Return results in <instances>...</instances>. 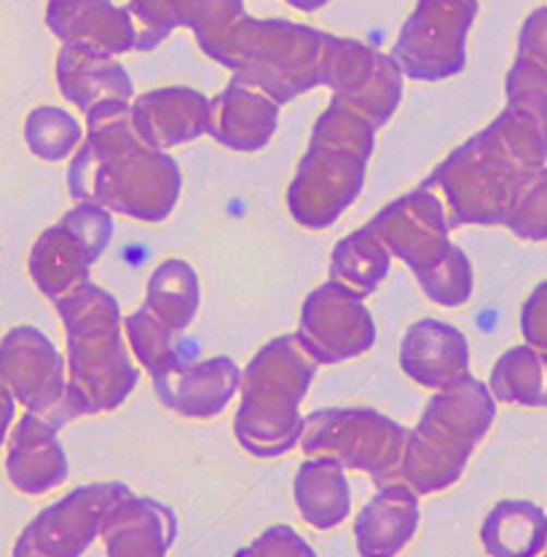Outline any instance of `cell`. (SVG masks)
Wrapping results in <instances>:
<instances>
[{"mask_svg": "<svg viewBox=\"0 0 547 557\" xmlns=\"http://www.w3.org/2000/svg\"><path fill=\"white\" fill-rule=\"evenodd\" d=\"M319 362L306 351L299 335H279L250 359L242 373V405L234 434L247 453L277 458L301 443L304 418L299 408Z\"/></svg>", "mask_w": 547, "mask_h": 557, "instance_id": "cell-4", "label": "cell"}, {"mask_svg": "<svg viewBox=\"0 0 547 557\" xmlns=\"http://www.w3.org/2000/svg\"><path fill=\"white\" fill-rule=\"evenodd\" d=\"M68 333V392L60 423L78 416L110 413L137 386V368L124 346L119 300L97 284H84L54 300Z\"/></svg>", "mask_w": 547, "mask_h": 557, "instance_id": "cell-2", "label": "cell"}, {"mask_svg": "<svg viewBox=\"0 0 547 557\" xmlns=\"http://www.w3.org/2000/svg\"><path fill=\"white\" fill-rule=\"evenodd\" d=\"M130 14L137 27L135 51H154L178 27L172 0H130Z\"/></svg>", "mask_w": 547, "mask_h": 557, "instance_id": "cell-35", "label": "cell"}, {"mask_svg": "<svg viewBox=\"0 0 547 557\" xmlns=\"http://www.w3.org/2000/svg\"><path fill=\"white\" fill-rule=\"evenodd\" d=\"M288 3L293 5V9H301V11H317V9H323L328 0H288Z\"/></svg>", "mask_w": 547, "mask_h": 557, "instance_id": "cell-40", "label": "cell"}, {"mask_svg": "<svg viewBox=\"0 0 547 557\" xmlns=\"http://www.w3.org/2000/svg\"><path fill=\"white\" fill-rule=\"evenodd\" d=\"M502 225L523 242H547V166L528 177Z\"/></svg>", "mask_w": 547, "mask_h": 557, "instance_id": "cell-34", "label": "cell"}, {"mask_svg": "<svg viewBox=\"0 0 547 557\" xmlns=\"http://www.w3.org/2000/svg\"><path fill=\"white\" fill-rule=\"evenodd\" d=\"M124 483H95L75 487L62 502L35 518L22 531L11 557H81L100 536L110 507L130 496Z\"/></svg>", "mask_w": 547, "mask_h": 557, "instance_id": "cell-12", "label": "cell"}, {"mask_svg": "<svg viewBox=\"0 0 547 557\" xmlns=\"http://www.w3.org/2000/svg\"><path fill=\"white\" fill-rule=\"evenodd\" d=\"M418 284L433 304L457 309V306L467 304L470 295H473V265H470V258L462 252V247L453 244L443 263L418 278Z\"/></svg>", "mask_w": 547, "mask_h": 557, "instance_id": "cell-33", "label": "cell"}, {"mask_svg": "<svg viewBox=\"0 0 547 557\" xmlns=\"http://www.w3.org/2000/svg\"><path fill=\"white\" fill-rule=\"evenodd\" d=\"M400 368L418 386H453L470 375V346L462 330L438 319H422L400 341Z\"/></svg>", "mask_w": 547, "mask_h": 557, "instance_id": "cell-17", "label": "cell"}, {"mask_svg": "<svg viewBox=\"0 0 547 557\" xmlns=\"http://www.w3.org/2000/svg\"><path fill=\"white\" fill-rule=\"evenodd\" d=\"M65 359L54 344L35 327H16L0 341V381L16 403L62 429L60 405L65 399Z\"/></svg>", "mask_w": 547, "mask_h": 557, "instance_id": "cell-14", "label": "cell"}, {"mask_svg": "<svg viewBox=\"0 0 547 557\" xmlns=\"http://www.w3.org/2000/svg\"><path fill=\"white\" fill-rule=\"evenodd\" d=\"M124 333L126 338H130V348L135 351L139 364H145V370H148L150 375L170 368L172 362L180 359L172 346L174 333L167 324H161L145 306L124 319Z\"/></svg>", "mask_w": 547, "mask_h": 557, "instance_id": "cell-32", "label": "cell"}, {"mask_svg": "<svg viewBox=\"0 0 547 557\" xmlns=\"http://www.w3.org/2000/svg\"><path fill=\"white\" fill-rule=\"evenodd\" d=\"M81 126L73 115L60 108H35L27 115L25 139L31 150L44 161H62L81 145Z\"/></svg>", "mask_w": 547, "mask_h": 557, "instance_id": "cell-30", "label": "cell"}, {"mask_svg": "<svg viewBox=\"0 0 547 557\" xmlns=\"http://www.w3.org/2000/svg\"><path fill=\"white\" fill-rule=\"evenodd\" d=\"M11 421H14V394L0 381V445H3L5 434H9Z\"/></svg>", "mask_w": 547, "mask_h": 557, "instance_id": "cell-39", "label": "cell"}, {"mask_svg": "<svg viewBox=\"0 0 547 557\" xmlns=\"http://www.w3.org/2000/svg\"><path fill=\"white\" fill-rule=\"evenodd\" d=\"M57 432L60 429L35 413H25V418L16 423L9 440L5 469H9L11 483L22 493L40 496L68 480V458L57 440Z\"/></svg>", "mask_w": 547, "mask_h": 557, "instance_id": "cell-22", "label": "cell"}, {"mask_svg": "<svg viewBox=\"0 0 547 557\" xmlns=\"http://www.w3.org/2000/svg\"><path fill=\"white\" fill-rule=\"evenodd\" d=\"M488 557H539L547 547V515L532 502H499L481 528Z\"/></svg>", "mask_w": 547, "mask_h": 557, "instance_id": "cell-26", "label": "cell"}, {"mask_svg": "<svg viewBox=\"0 0 547 557\" xmlns=\"http://www.w3.org/2000/svg\"><path fill=\"white\" fill-rule=\"evenodd\" d=\"M295 335L319 364H339L374 348L376 324L357 295L328 282L306 298Z\"/></svg>", "mask_w": 547, "mask_h": 557, "instance_id": "cell-15", "label": "cell"}, {"mask_svg": "<svg viewBox=\"0 0 547 557\" xmlns=\"http://www.w3.org/2000/svg\"><path fill=\"white\" fill-rule=\"evenodd\" d=\"M389 260H392V252L365 225L336 244L330 255V282L363 300L374 295L378 284L387 278Z\"/></svg>", "mask_w": 547, "mask_h": 557, "instance_id": "cell-27", "label": "cell"}, {"mask_svg": "<svg viewBox=\"0 0 547 557\" xmlns=\"http://www.w3.org/2000/svg\"><path fill=\"white\" fill-rule=\"evenodd\" d=\"M46 25L62 44H92L110 54H126L137 46L130 9H116L110 0H49Z\"/></svg>", "mask_w": 547, "mask_h": 557, "instance_id": "cell-20", "label": "cell"}, {"mask_svg": "<svg viewBox=\"0 0 547 557\" xmlns=\"http://www.w3.org/2000/svg\"><path fill=\"white\" fill-rule=\"evenodd\" d=\"M494 418L497 399L491 388L473 375L435 392L422 421L405 440L400 480L424 496L459 483Z\"/></svg>", "mask_w": 547, "mask_h": 557, "instance_id": "cell-5", "label": "cell"}, {"mask_svg": "<svg viewBox=\"0 0 547 557\" xmlns=\"http://www.w3.org/2000/svg\"><path fill=\"white\" fill-rule=\"evenodd\" d=\"M518 57L547 70V5L532 11L523 22L521 38H518Z\"/></svg>", "mask_w": 547, "mask_h": 557, "instance_id": "cell-38", "label": "cell"}, {"mask_svg": "<svg viewBox=\"0 0 547 557\" xmlns=\"http://www.w3.org/2000/svg\"><path fill=\"white\" fill-rule=\"evenodd\" d=\"M130 113L139 139L150 148L167 150L207 135L209 100L196 89L170 86L137 97Z\"/></svg>", "mask_w": 547, "mask_h": 557, "instance_id": "cell-19", "label": "cell"}, {"mask_svg": "<svg viewBox=\"0 0 547 557\" xmlns=\"http://www.w3.org/2000/svg\"><path fill=\"white\" fill-rule=\"evenodd\" d=\"M113 239V220L100 205L70 209L54 228L44 231L31 255V274L40 293L51 300L65 298L89 284L92 265Z\"/></svg>", "mask_w": 547, "mask_h": 557, "instance_id": "cell-10", "label": "cell"}, {"mask_svg": "<svg viewBox=\"0 0 547 557\" xmlns=\"http://www.w3.org/2000/svg\"><path fill=\"white\" fill-rule=\"evenodd\" d=\"M539 170L502 135L497 124L459 145L427 177L424 188L440 196L448 225H499L523 185Z\"/></svg>", "mask_w": 547, "mask_h": 557, "instance_id": "cell-6", "label": "cell"}, {"mask_svg": "<svg viewBox=\"0 0 547 557\" xmlns=\"http://www.w3.org/2000/svg\"><path fill=\"white\" fill-rule=\"evenodd\" d=\"M475 14L478 0H418L392 49L405 78L446 81L462 73Z\"/></svg>", "mask_w": 547, "mask_h": 557, "instance_id": "cell-9", "label": "cell"}, {"mask_svg": "<svg viewBox=\"0 0 547 557\" xmlns=\"http://www.w3.org/2000/svg\"><path fill=\"white\" fill-rule=\"evenodd\" d=\"M494 399L521 408H547V351L515 346L497 359L488 381Z\"/></svg>", "mask_w": 547, "mask_h": 557, "instance_id": "cell-28", "label": "cell"}, {"mask_svg": "<svg viewBox=\"0 0 547 557\" xmlns=\"http://www.w3.org/2000/svg\"><path fill=\"white\" fill-rule=\"evenodd\" d=\"M174 25L191 27L202 51L209 49L240 16H244L242 0H172Z\"/></svg>", "mask_w": 547, "mask_h": 557, "instance_id": "cell-31", "label": "cell"}, {"mask_svg": "<svg viewBox=\"0 0 547 557\" xmlns=\"http://www.w3.org/2000/svg\"><path fill=\"white\" fill-rule=\"evenodd\" d=\"M374 137L376 126L333 97L314 124L312 143L288 190L295 223L312 231L330 228L354 205L365 185Z\"/></svg>", "mask_w": 547, "mask_h": 557, "instance_id": "cell-3", "label": "cell"}, {"mask_svg": "<svg viewBox=\"0 0 547 557\" xmlns=\"http://www.w3.org/2000/svg\"><path fill=\"white\" fill-rule=\"evenodd\" d=\"M299 512L317 531H330L349 518L352 493L341 463L330 458H308L301 463L293 485Z\"/></svg>", "mask_w": 547, "mask_h": 557, "instance_id": "cell-25", "label": "cell"}, {"mask_svg": "<svg viewBox=\"0 0 547 557\" xmlns=\"http://www.w3.org/2000/svg\"><path fill=\"white\" fill-rule=\"evenodd\" d=\"M156 397L172 413L185 418H215L226 410L242 383L234 359L215 357L207 362L185 364L183 359L150 375Z\"/></svg>", "mask_w": 547, "mask_h": 557, "instance_id": "cell-16", "label": "cell"}, {"mask_svg": "<svg viewBox=\"0 0 547 557\" xmlns=\"http://www.w3.org/2000/svg\"><path fill=\"white\" fill-rule=\"evenodd\" d=\"M57 84L65 100L89 113L97 102L132 100L135 84L116 54L92 44H65L57 60Z\"/></svg>", "mask_w": 547, "mask_h": 557, "instance_id": "cell-23", "label": "cell"}, {"mask_svg": "<svg viewBox=\"0 0 547 557\" xmlns=\"http://www.w3.org/2000/svg\"><path fill=\"white\" fill-rule=\"evenodd\" d=\"M205 54L234 70V78L260 89L277 104L293 102L323 84V33L288 20L240 16Z\"/></svg>", "mask_w": 547, "mask_h": 557, "instance_id": "cell-7", "label": "cell"}, {"mask_svg": "<svg viewBox=\"0 0 547 557\" xmlns=\"http://www.w3.org/2000/svg\"><path fill=\"white\" fill-rule=\"evenodd\" d=\"M236 557H317L304 539L288 525H274L264 536L255 539L250 547L236 553Z\"/></svg>", "mask_w": 547, "mask_h": 557, "instance_id": "cell-36", "label": "cell"}, {"mask_svg": "<svg viewBox=\"0 0 547 557\" xmlns=\"http://www.w3.org/2000/svg\"><path fill=\"white\" fill-rule=\"evenodd\" d=\"M145 309L172 333H183L199 311V278L183 260H165L148 278Z\"/></svg>", "mask_w": 547, "mask_h": 557, "instance_id": "cell-29", "label": "cell"}, {"mask_svg": "<svg viewBox=\"0 0 547 557\" xmlns=\"http://www.w3.org/2000/svg\"><path fill=\"white\" fill-rule=\"evenodd\" d=\"M174 533L178 520L170 507L132 493L110 507L100 528L108 557H167Z\"/></svg>", "mask_w": 547, "mask_h": 557, "instance_id": "cell-21", "label": "cell"}, {"mask_svg": "<svg viewBox=\"0 0 547 557\" xmlns=\"http://www.w3.org/2000/svg\"><path fill=\"white\" fill-rule=\"evenodd\" d=\"M279 108L255 86L231 78V84L209 100L207 135L240 153L266 148L279 124Z\"/></svg>", "mask_w": 547, "mask_h": 557, "instance_id": "cell-18", "label": "cell"}, {"mask_svg": "<svg viewBox=\"0 0 547 557\" xmlns=\"http://www.w3.org/2000/svg\"><path fill=\"white\" fill-rule=\"evenodd\" d=\"M384 247L398 255L416 278L427 276L448 258L453 244L448 242V214L443 201L429 188H418L392 201L368 223Z\"/></svg>", "mask_w": 547, "mask_h": 557, "instance_id": "cell-13", "label": "cell"}, {"mask_svg": "<svg viewBox=\"0 0 547 557\" xmlns=\"http://www.w3.org/2000/svg\"><path fill=\"white\" fill-rule=\"evenodd\" d=\"M521 333L528 346L547 351V282L537 284L521 309Z\"/></svg>", "mask_w": 547, "mask_h": 557, "instance_id": "cell-37", "label": "cell"}, {"mask_svg": "<svg viewBox=\"0 0 547 557\" xmlns=\"http://www.w3.org/2000/svg\"><path fill=\"white\" fill-rule=\"evenodd\" d=\"M418 528V493L398 480L378 487L354 522L360 557H398Z\"/></svg>", "mask_w": 547, "mask_h": 557, "instance_id": "cell-24", "label": "cell"}, {"mask_svg": "<svg viewBox=\"0 0 547 557\" xmlns=\"http://www.w3.org/2000/svg\"><path fill=\"white\" fill-rule=\"evenodd\" d=\"M543 557H547V547H545V555Z\"/></svg>", "mask_w": 547, "mask_h": 557, "instance_id": "cell-41", "label": "cell"}, {"mask_svg": "<svg viewBox=\"0 0 547 557\" xmlns=\"http://www.w3.org/2000/svg\"><path fill=\"white\" fill-rule=\"evenodd\" d=\"M180 185L178 161L139 139L124 100L97 102L86 113V137L68 172L70 196L78 205L161 223L178 205Z\"/></svg>", "mask_w": 547, "mask_h": 557, "instance_id": "cell-1", "label": "cell"}, {"mask_svg": "<svg viewBox=\"0 0 547 557\" xmlns=\"http://www.w3.org/2000/svg\"><path fill=\"white\" fill-rule=\"evenodd\" d=\"M409 429L370 408H325L304 418L301 448L312 458H330L343 469H357L374 483L400 480Z\"/></svg>", "mask_w": 547, "mask_h": 557, "instance_id": "cell-8", "label": "cell"}, {"mask_svg": "<svg viewBox=\"0 0 547 557\" xmlns=\"http://www.w3.org/2000/svg\"><path fill=\"white\" fill-rule=\"evenodd\" d=\"M319 78L333 89L336 100L365 115L376 129L392 119L403 97V70L392 54L328 33H323Z\"/></svg>", "mask_w": 547, "mask_h": 557, "instance_id": "cell-11", "label": "cell"}]
</instances>
